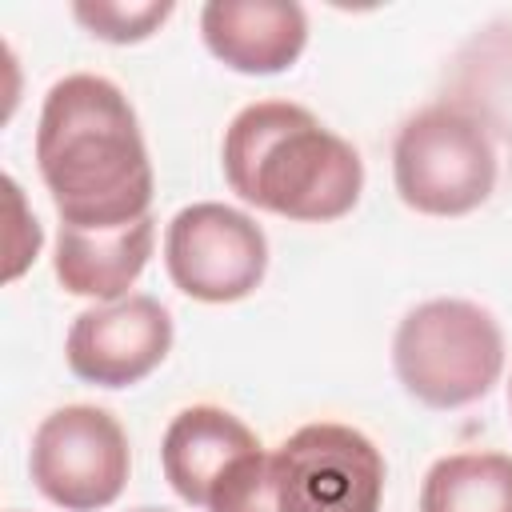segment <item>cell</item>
Wrapping results in <instances>:
<instances>
[{
	"instance_id": "cell-1",
	"label": "cell",
	"mask_w": 512,
	"mask_h": 512,
	"mask_svg": "<svg viewBox=\"0 0 512 512\" xmlns=\"http://www.w3.org/2000/svg\"><path fill=\"white\" fill-rule=\"evenodd\" d=\"M36 168L72 228H124L152 208V160L128 96L96 72L56 80L40 104Z\"/></svg>"
},
{
	"instance_id": "cell-2",
	"label": "cell",
	"mask_w": 512,
	"mask_h": 512,
	"mask_svg": "<svg viewBox=\"0 0 512 512\" xmlns=\"http://www.w3.org/2000/svg\"><path fill=\"white\" fill-rule=\"evenodd\" d=\"M220 164L244 204L300 224L340 220L364 192L360 152L292 100L240 108L224 132Z\"/></svg>"
},
{
	"instance_id": "cell-3",
	"label": "cell",
	"mask_w": 512,
	"mask_h": 512,
	"mask_svg": "<svg viewBox=\"0 0 512 512\" xmlns=\"http://www.w3.org/2000/svg\"><path fill=\"white\" fill-rule=\"evenodd\" d=\"M384 456L352 424L316 420L248 456L204 512H380Z\"/></svg>"
},
{
	"instance_id": "cell-4",
	"label": "cell",
	"mask_w": 512,
	"mask_h": 512,
	"mask_svg": "<svg viewBox=\"0 0 512 512\" xmlns=\"http://www.w3.org/2000/svg\"><path fill=\"white\" fill-rule=\"evenodd\" d=\"M392 368L424 408H468L484 400L504 372V332L488 308L436 296L396 324Z\"/></svg>"
},
{
	"instance_id": "cell-5",
	"label": "cell",
	"mask_w": 512,
	"mask_h": 512,
	"mask_svg": "<svg viewBox=\"0 0 512 512\" xmlns=\"http://www.w3.org/2000/svg\"><path fill=\"white\" fill-rule=\"evenodd\" d=\"M396 196L420 216H468L500 180L488 124L464 104H428L404 120L392 144Z\"/></svg>"
},
{
	"instance_id": "cell-6",
	"label": "cell",
	"mask_w": 512,
	"mask_h": 512,
	"mask_svg": "<svg viewBox=\"0 0 512 512\" xmlns=\"http://www.w3.org/2000/svg\"><path fill=\"white\" fill-rule=\"evenodd\" d=\"M128 468V436L108 408L64 404L32 432L28 476L36 492L64 512L112 508L128 484Z\"/></svg>"
},
{
	"instance_id": "cell-7",
	"label": "cell",
	"mask_w": 512,
	"mask_h": 512,
	"mask_svg": "<svg viewBox=\"0 0 512 512\" xmlns=\"http://www.w3.org/2000/svg\"><path fill=\"white\" fill-rule=\"evenodd\" d=\"M164 268L172 284L200 304H236L268 272L264 228L220 200L180 208L164 232Z\"/></svg>"
},
{
	"instance_id": "cell-8",
	"label": "cell",
	"mask_w": 512,
	"mask_h": 512,
	"mask_svg": "<svg viewBox=\"0 0 512 512\" xmlns=\"http://www.w3.org/2000/svg\"><path fill=\"white\" fill-rule=\"evenodd\" d=\"M172 312L144 292L84 308L64 340V360L76 380L96 388H132L152 376L172 352Z\"/></svg>"
},
{
	"instance_id": "cell-9",
	"label": "cell",
	"mask_w": 512,
	"mask_h": 512,
	"mask_svg": "<svg viewBox=\"0 0 512 512\" xmlns=\"http://www.w3.org/2000/svg\"><path fill=\"white\" fill-rule=\"evenodd\" d=\"M204 48L240 76L288 72L308 44V12L296 0H208L200 8Z\"/></svg>"
},
{
	"instance_id": "cell-10",
	"label": "cell",
	"mask_w": 512,
	"mask_h": 512,
	"mask_svg": "<svg viewBox=\"0 0 512 512\" xmlns=\"http://www.w3.org/2000/svg\"><path fill=\"white\" fill-rule=\"evenodd\" d=\"M260 448H264L260 436L228 408L192 404V408H180L164 428L160 468L184 504L208 508L216 488Z\"/></svg>"
},
{
	"instance_id": "cell-11",
	"label": "cell",
	"mask_w": 512,
	"mask_h": 512,
	"mask_svg": "<svg viewBox=\"0 0 512 512\" xmlns=\"http://www.w3.org/2000/svg\"><path fill=\"white\" fill-rule=\"evenodd\" d=\"M156 244V220H132L124 228H72L60 224L52 272L68 296H88L100 304L132 296Z\"/></svg>"
},
{
	"instance_id": "cell-12",
	"label": "cell",
	"mask_w": 512,
	"mask_h": 512,
	"mask_svg": "<svg viewBox=\"0 0 512 512\" xmlns=\"http://www.w3.org/2000/svg\"><path fill=\"white\" fill-rule=\"evenodd\" d=\"M420 512H512V456H440L420 480Z\"/></svg>"
},
{
	"instance_id": "cell-13",
	"label": "cell",
	"mask_w": 512,
	"mask_h": 512,
	"mask_svg": "<svg viewBox=\"0 0 512 512\" xmlns=\"http://www.w3.org/2000/svg\"><path fill=\"white\" fill-rule=\"evenodd\" d=\"M72 16L104 44H140L172 16L168 0H80Z\"/></svg>"
},
{
	"instance_id": "cell-14",
	"label": "cell",
	"mask_w": 512,
	"mask_h": 512,
	"mask_svg": "<svg viewBox=\"0 0 512 512\" xmlns=\"http://www.w3.org/2000/svg\"><path fill=\"white\" fill-rule=\"evenodd\" d=\"M4 192H8V212H12V228H8V264H4V280H16L36 256H40V244H44V232H40V220L28 216L24 208V192L16 184V176H4Z\"/></svg>"
},
{
	"instance_id": "cell-15",
	"label": "cell",
	"mask_w": 512,
	"mask_h": 512,
	"mask_svg": "<svg viewBox=\"0 0 512 512\" xmlns=\"http://www.w3.org/2000/svg\"><path fill=\"white\" fill-rule=\"evenodd\" d=\"M128 512H168V508H152V504H144V508H128Z\"/></svg>"
},
{
	"instance_id": "cell-16",
	"label": "cell",
	"mask_w": 512,
	"mask_h": 512,
	"mask_svg": "<svg viewBox=\"0 0 512 512\" xmlns=\"http://www.w3.org/2000/svg\"><path fill=\"white\" fill-rule=\"evenodd\" d=\"M508 408H512V384H508Z\"/></svg>"
}]
</instances>
